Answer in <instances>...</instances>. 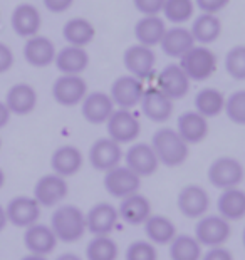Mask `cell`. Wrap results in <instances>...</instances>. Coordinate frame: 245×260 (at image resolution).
<instances>
[{"instance_id":"obj_7","label":"cell","mask_w":245,"mask_h":260,"mask_svg":"<svg viewBox=\"0 0 245 260\" xmlns=\"http://www.w3.org/2000/svg\"><path fill=\"white\" fill-rule=\"evenodd\" d=\"M87 96V82L82 76L60 74L52 84V98L64 108L77 106Z\"/></svg>"},{"instance_id":"obj_12","label":"cell","mask_w":245,"mask_h":260,"mask_svg":"<svg viewBox=\"0 0 245 260\" xmlns=\"http://www.w3.org/2000/svg\"><path fill=\"white\" fill-rule=\"evenodd\" d=\"M122 156H125V153H122L121 145L108 136L94 141L87 153L89 165L96 171H103V173L121 165Z\"/></svg>"},{"instance_id":"obj_34","label":"cell","mask_w":245,"mask_h":260,"mask_svg":"<svg viewBox=\"0 0 245 260\" xmlns=\"http://www.w3.org/2000/svg\"><path fill=\"white\" fill-rule=\"evenodd\" d=\"M63 37L69 46L86 47L96 37V27L84 17L69 19L63 27Z\"/></svg>"},{"instance_id":"obj_29","label":"cell","mask_w":245,"mask_h":260,"mask_svg":"<svg viewBox=\"0 0 245 260\" xmlns=\"http://www.w3.org/2000/svg\"><path fill=\"white\" fill-rule=\"evenodd\" d=\"M55 68L60 74H77L81 76L89 66V54L86 47L66 46L55 54Z\"/></svg>"},{"instance_id":"obj_23","label":"cell","mask_w":245,"mask_h":260,"mask_svg":"<svg viewBox=\"0 0 245 260\" xmlns=\"http://www.w3.org/2000/svg\"><path fill=\"white\" fill-rule=\"evenodd\" d=\"M10 24H12V29L15 34L29 39L39 34L41 25H42V17L36 5L20 4L14 9Z\"/></svg>"},{"instance_id":"obj_11","label":"cell","mask_w":245,"mask_h":260,"mask_svg":"<svg viewBox=\"0 0 245 260\" xmlns=\"http://www.w3.org/2000/svg\"><path fill=\"white\" fill-rule=\"evenodd\" d=\"M176 207L185 218L198 220L208 213L210 208V195L203 186L200 185H187L178 191Z\"/></svg>"},{"instance_id":"obj_45","label":"cell","mask_w":245,"mask_h":260,"mask_svg":"<svg viewBox=\"0 0 245 260\" xmlns=\"http://www.w3.org/2000/svg\"><path fill=\"white\" fill-rule=\"evenodd\" d=\"M44 5L49 12L52 14H63L66 10H69L74 4V0H42Z\"/></svg>"},{"instance_id":"obj_17","label":"cell","mask_w":245,"mask_h":260,"mask_svg":"<svg viewBox=\"0 0 245 260\" xmlns=\"http://www.w3.org/2000/svg\"><path fill=\"white\" fill-rule=\"evenodd\" d=\"M114 109L116 106L109 96V92H103V91L87 92L84 101L81 103L82 118H84L89 124H94V126L106 124V121L114 113Z\"/></svg>"},{"instance_id":"obj_8","label":"cell","mask_w":245,"mask_h":260,"mask_svg":"<svg viewBox=\"0 0 245 260\" xmlns=\"http://www.w3.org/2000/svg\"><path fill=\"white\" fill-rule=\"evenodd\" d=\"M103 185L106 191L113 198L122 200L125 197H130L133 193H138L141 188V178L135 171H131L126 165H118L113 170L106 171Z\"/></svg>"},{"instance_id":"obj_21","label":"cell","mask_w":245,"mask_h":260,"mask_svg":"<svg viewBox=\"0 0 245 260\" xmlns=\"http://www.w3.org/2000/svg\"><path fill=\"white\" fill-rule=\"evenodd\" d=\"M84 165V154L74 145H64L59 146L51 156V168L55 175L69 178L81 171Z\"/></svg>"},{"instance_id":"obj_9","label":"cell","mask_w":245,"mask_h":260,"mask_svg":"<svg viewBox=\"0 0 245 260\" xmlns=\"http://www.w3.org/2000/svg\"><path fill=\"white\" fill-rule=\"evenodd\" d=\"M122 66L128 71V74L138 77L140 81H146L155 74L157 66V54L151 47L135 44L130 46L122 54Z\"/></svg>"},{"instance_id":"obj_3","label":"cell","mask_w":245,"mask_h":260,"mask_svg":"<svg viewBox=\"0 0 245 260\" xmlns=\"http://www.w3.org/2000/svg\"><path fill=\"white\" fill-rule=\"evenodd\" d=\"M180 68L185 71L188 79L203 82L210 79L217 71V54L208 46H195L180 59Z\"/></svg>"},{"instance_id":"obj_5","label":"cell","mask_w":245,"mask_h":260,"mask_svg":"<svg viewBox=\"0 0 245 260\" xmlns=\"http://www.w3.org/2000/svg\"><path fill=\"white\" fill-rule=\"evenodd\" d=\"M106 131H108V138L119 143L121 146L131 145L141 135V123L131 109L116 108L106 121Z\"/></svg>"},{"instance_id":"obj_41","label":"cell","mask_w":245,"mask_h":260,"mask_svg":"<svg viewBox=\"0 0 245 260\" xmlns=\"http://www.w3.org/2000/svg\"><path fill=\"white\" fill-rule=\"evenodd\" d=\"M133 5L141 15H160L165 0H133Z\"/></svg>"},{"instance_id":"obj_27","label":"cell","mask_w":245,"mask_h":260,"mask_svg":"<svg viewBox=\"0 0 245 260\" xmlns=\"http://www.w3.org/2000/svg\"><path fill=\"white\" fill-rule=\"evenodd\" d=\"M5 104H7L10 114L27 116L37 106V92L30 84L19 82V84H15L9 89Z\"/></svg>"},{"instance_id":"obj_25","label":"cell","mask_w":245,"mask_h":260,"mask_svg":"<svg viewBox=\"0 0 245 260\" xmlns=\"http://www.w3.org/2000/svg\"><path fill=\"white\" fill-rule=\"evenodd\" d=\"M151 213V203L140 191L125 197L118 207L119 218L128 225H143Z\"/></svg>"},{"instance_id":"obj_22","label":"cell","mask_w":245,"mask_h":260,"mask_svg":"<svg viewBox=\"0 0 245 260\" xmlns=\"http://www.w3.org/2000/svg\"><path fill=\"white\" fill-rule=\"evenodd\" d=\"M175 129L188 145H198V143L207 140L210 126L208 119L193 109V111H185L180 114V118L176 119Z\"/></svg>"},{"instance_id":"obj_36","label":"cell","mask_w":245,"mask_h":260,"mask_svg":"<svg viewBox=\"0 0 245 260\" xmlns=\"http://www.w3.org/2000/svg\"><path fill=\"white\" fill-rule=\"evenodd\" d=\"M119 247L111 235H94L86 245V260H118Z\"/></svg>"},{"instance_id":"obj_13","label":"cell","mask_w":245,"mask_h":260,"mask_svg":"<svg viewBox=\"0 0 245 260\" xmlns=\"http://www.w3.org/2000/svg\"><path fill=\"white\" fill-rule=\"evenodd\" d=\"M125 165L131 171L140 176V178H146L151 176L153 173H157V170L160 167V161L157 158V153L151 148L149 143H131V146L126 149L125 153Z\"/></svg>"},{"instance_id":"obj_26","label":"cell","mask_w":245,"mask_h":260,"mask_svg":"<svg viewBox=\"0 0 245 260\" xmlns=\"http://www.w3.org/2000/svg\"><path fill=\"white\" fill-rule=\"evenodd\" d=\"M55 46L49 37L34 36L29 37L24 46V57L32 68H47L55 59Z\"/></svg>"},{"instance_id":"obj_49","label":"cell","mask_w":245,"mask_h":260,"mask_svg":"<svg viewBox=\"0 0 245 260\" xmlns=\"http://www.w3.org/2000/svg\"><path fill=\"white\" fill-rule=\"evenodd\" d=\"M22 260H47V257H44V255H36V253H29V255H25Z\"/></svg>"},{"instance_id":"obj_16","label":"cell","mask_w":245,"mask_h":260,"mask_svg":"<svg viewBox=\"0 0 245 260\" xmlns=\"http://www.w3.org/2000/svg\"><path fill=\"white\" fill-rule=\"evenodd\" d=\"M190 84L192 81L188 79L180 64H168L161 69V73L157 77V87L163 94H166L171 101L185 98L190 91Z\"/></svg>"},{"instance_id":"obj_39","label":"cell","mask_w":245,"mask_h":260,"mask_svg":"<svg viewBox=\"0 0 245 260\" xmlns=\"http://www.w3.org/2000/svg\"><path fill=\"white\" fill-rule=\"evenodd\" d=\"M224 113L233 124L245 126V89L235 91L225 98Z\"/></svg>"},{"instance_id":"obj_37","label":"cell","mask_w":245,"mask_h":260,"mask_svg":"<svg viewBox=\"0 0 245 260\" xmlns=\"http://www.w3.org/2000/svg\"><path fill=\"white\" fill-rule=\"evenodd\" d=\"M195 0H165L161 14L173 25H183L195 15Z\"/></svg>"},{"instance_id":"obj_38","label":"cell","mask_w":245,"mask_h":260,"mask_svg":"<svg viewBox=\"0 0 245 260\" xmlns=\"http://www.w3.org/2000/svg\"><path fill=\"white\" fill-rule=\"evenodd\" d=\"M225 71L235 81H245V46L238 44L225 54Z\"/></svg>"},{"instance_id":"obj_50","label":"cell","mask_w":245,"mask_h":260,"mask_svg":"<svg viewBox=\"0 0 245 260\" xmlns=\"http://www.w3.org/2000/svg\"><path fill=\"white\" fill-rule=\"evenodd\" d=\"M4 183H5V175H4V171L0 170V188L4 186Z\"/></svg>"},{"instance_id":"obj_44","label":"cell","mask_w":245,"mask_h":260,"mask_svg":"<svg viewBox=\"0 0 245 260\" xmlns=\"http://www.w3.org/2000/svg\"><path fill=\"white\" fill-rule=\"evenodd\" d=\"M12 66H14V52L10 51L9 46L0 42V74L7 73Z\"/></svg>"},{"instance_id":"obj_24","label":"cell","mask_w":245,"mask_h":260,"mask_svg":"<svg viewBox=\"0 0 245 260\" xmlns=\"http://www.w3.org/2000/svg\"><path fill=\"white\" fill-rule=\"evenodd\" d=\"M195 46V39L190 29L183 25H173L166 29L163 39L160 42V47L163 54L173 59H181L185 54Z\"/></svg>"},{"instance_id":"obj_20","label":"cell","mask_w":245,"mask_h":260,"mask_svg":"<svg viewBox=\"0 0 245 260\" xmlns=\"http://www.w3.org/2000/svg\"><path fill=\"white\" fill-rule=\"evenodd\" d=\"M57 237H55L51 225L44 223H34L25 229L24 234V245L30 253L36 255L47 257L49 253H52L57 247Z\"/></svg>"},{"instance_id":"obj_43","label":"cell","mask_w":245,"mask_h":260,"mask_svg":"<svg viewBox=\"0 0 245 260\" xmlns=\"http://www.w3.org/2000/svg\"><path fill=\"white\" fill-rule=\"evenodd\" d=\"M200 260H235V258H233L232 252L225 245H220V247H210L207 252H203Z\"/></svg>"},{"instance_id":"obj_10","label":"cell","mask_w":245,"mask_h":260,"mask_svg":"<svg viewBox=\"0 0 245 260\" xmlns=\"http://www.w3.org/2000/svg\"><path fill=\"white\" fill-rule=\"evenodd\" d=\"M144 84L138 77L131 74H125L116 77L111 84L109 96L113 99L114 106L119 109H133L141 103V98L144 94Z\"/></svg>"},{"instance_id":"obj_18","label":"cell","mask_w":245,"mask_h":260,"mask_svg":"<svg viewBox=\"0 0 245 260\" xmlns=\"http://www.w3.org/2000/svg\"><path fill=\"white\" fill-rule=\"evenodd\" d=\"M141 111L143 114L146 116L149 121H153V123H166L171 114H173V101L163 94L157 86L155 87H148V89H144V94L141 98Z\"/></svg>"},{"instance_id":"obj_28","label":"cell","mask_w":245,"mask_h":260,"mask_svg":"<svg viewBox=\"0 0 245 260\" xmlns=\"http://www.w3.org/2000/svg\"><path fill=\"white\" fill-rule=\"evenodd\" d=\"M219 215L228 222H238L245 218V190L240 186L222 190L217 200Z\"/></svg>"},{"instance_id":"obj_33","label":"cell","mask_w":245,"mask_h":260,"mask_svg":"<svg viewBox=\"0 0 245 260\" xmlns=\"http://www.w3.org/2000/svg\"><path fill=\"white\" fill-rule=\"evenodd\" d=\"M195 111L205 116L207 119L217 118L225 109V94L217 87H203L195 94Z\"/></svg>"},{"instance_id":"obj_46","label":"cell","mask_w":245,"mask_h":260,"mask_svg":"<svg viewBox=\"0 0 245 260\" xmlns=\"http://www.w3.org/2000/svg\"><path fill=\"white\" fill-rule=\"evenodd\" d=\"M9 119H10V111H9L7 104L0 103V129H2L4 126H7Z\"/></svg>"},{"instance_id":"obj_31","label":"cell","mask_w":245,"mask_h":260,"mask_svg":"<svg viewBox=\"0 0 245 260\" xmlns=\"http://www.w3.org/2000/svg\"><path fill=\"white\" fill-rule=\"evenodd\" d=\"M143 230L146 239L153 245H170V242L178 235L176 225L168 217L158 213H151L143 223Z\"/></svg>"},{"instance_id":"obj_47","label":"cell","mask_w":245,"mask_h":260,"mask_svg":"<svg viewBox=\"0 0 245 260\" xmlns=\"http://www.w3.org/2000/svg\"><path fill=\"white\" fill-rule=\"evenodd\" d=\"M55 260H84V258L79 257V255H77V253L66 252V253H60L59 257H55Z\"/></svg>"},{"instance_id":"obj_51","label":"cell","mask_w":245,"mask_h":260,"mask_svg":"<svg viewBox=\"0 0 245 260\" xmlns=\"http://www.w3.org/2000/svg\"><path fill=\"white\" fill-rule=\"evenodd\" d=\"M242 243H243V248H245V226H243V232H242Z\"/></svg>"},{"instance_id":"obj_32","label":"cell","mask_w":245,"mask_h":260,"mask_svg":"<svg viewBox=\"0 0 245 260\" xmlns=\"http://www.w3.org/2000/svg\"><path fill=\"white\" fill-rule=\"evenodd\" d=\"M222 20L215 14H200L198 17L193 19L192 24V36L195 39V44L198 46H210L217 42L222 36Z\"/></svg>"},{"instance_id":"obj_14","label":"cell","mask_w":245,"mask_h":260,"mask_svg":"<svg viewBox=\"0 0 245 260\" xmlns=\"http://www.w3.org/2000/svg\"><path fill=\"white\" fill-rule=\"evenodd\" d=\"M119 215L118 208L113 203L99 202L93 205L86 213V226L87 232L94 235H111L118 225Z\"/></svg>"},{"instance_id":"obj_6","label":"cell","mask_w":245,"mask_h":260,"mask_svg":"<svg viewBox=\"0 0 245 260\" xmlns=\"http://www.w3.org/2000/svg\"><path fill=\"white\" fill-rule=\"evenodd\" d=\"M232 235V226L230 222L224 217L217 215H203L202 218L197 220L195 225V234L193 237L200 242L202 247H220L225 245Z\"/></svg>"},{"instance_id":"obj_40","label":"cell","mask_w":245,"mask_h":260,"mask_svg":"<svg viewBox=\"0 0 245 260\" xmlns=\"http://www.w3.org/2000/svg\"><path fill=\"white\" fill-rule=\"evenodd\" d=\"M125 260H158L157 245L149 240H135L126 248Z\"/></svg>"},{"instance_id":"obj_35","label":"cell","mask_w":245,"mask_h":260,"mask_svg":"<svg viewBox=\"0 0 245 260\" xmlns=\"http://www.w3.org/2000/svg\"><path fill=\"white\" fill-rule=\"evenodd\" d=\"M168 247L170 260H200L203 255V247L193 235H176Z\"/></svg>"},{"instance_id":"obj_15","label":"cell","mask_w":245,"mask_h":260,"mask_svg":"<svg viewBox=\"0 0 245 260\" xmlns=\"http://www.w3.org/2000/svg\"><path fill=\"white\" fill-rule=\"evenodd\" d=\"M68 193H69L68 181L55 173L41 176L34 186V198L39 202L41 207L46 208L59 205L68 197Z\"/></svg>"},{"instance_id":"obj_52","label":"cell","mask_w":245,"mask_h":260,"mask_svg":"<svg viewBox=\"0 0 245 260\" xmlns=\"http://www.w3.org/2000/svg\"><path fill=\"white\" fill-rule=\"evenodd\" d=\"M0 148H2V140H0Z\"/></svg>"},{"instance_id":"obj_42","label":"cell","mask_w":245,"mask_h":260,"mask_svg":"<svg viewBox=\"0 0 245 260\" xmlns=\"http://www.w3.org/2000/svg\"><path fill=\"white\" fill-rule=\"evenodd\" d=\"M228 4H230V0H195V5L203 14H215V15L222 12Z\"/></svg>"},{"instance_id":"obj_48","label":"cell","mask_w":245,"mask_h":260,"mask_svg":"<svg viewBox=\"0 0 245 260\" xmlns=\"http://www.w3.org/2000/svg\"><path fill=\"white\" fill-rule=\"evenodd\" d=\"M7 213H5V208L0 207V232L5 229V225H7Z\"/></svg>"},{"instance_id":"obj_19","label":"cell","mask_w":245,"mask_h":260,"mask_svg":"<svg viewBox=\"0 0 245 260\" xmlns=\"http://www.w3.org/2000/svg\"><path fill=\"white\" fill-rule=\"evenodd\" d=\"M5 213L12 225L27 229V226L37 223L39 217H41V205L34 197H15L14 200L9 202Z\"/></svg>"},{"instance_id":"obj_2","label":"cell","mask_w":245,"mask_h":260,"mask_svg":"<svg viewBox=\"0 0 245 260\" xmlns=\"http://www.w3.org/2000/svg\"><path fill=\"white\" fill-rule=\"evenodd\" d=\"M51 229L59 242L74 243L86 235V213L76 205H59L51 218Z\"/></svg>"},{"instance_id":"obj_4","label":"cell","mask_w":245,"mask_h":260,"mask_svg":"<svg viewBox=\"0 0 245 260\" xmlns=\"http://www.w3.org/2000/svg\"><path fill=\"white\" fill-rule=\"evenodd\" d=\"M207 178L211 186L217 190H228V188L240 186L245 180L243 165L233 156H220L210 163Z\"/></svg>"},{"instance_id":"obj_30","label":"cell","mask_w":245,"mask_h":260,"mask_svg":"<svg viewBox=\"0 0 245 260\" xmlns=\"http://www.w3.org/2000/svg\"><path fill=\"white\" fill-rule=\"evenodd\" d=\"M135 37L136 42L146 47L160 46L161 39L166 32V22L160 15H143L135 24Z\"/></svg>"},{"instance_id":"obj_1","label":"cell","mask_w":245,"mask_h":260,"mask_svg":"<svg viewBox=\"0 0 245 260\" xmlns=\"http://www.w3.org/2000/svg\"><path fill=\"white\" fill-rule=\"evenodd\" d=\"M151 148L157 153L160 165L166 168L181 167L190 154V145L173 128H160L153 133Z\"/></svg>"}]
</instances>
